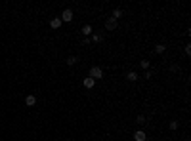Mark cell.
<instances>
[{
	"label": "cell",
	"instance_id": "6da1fadb",
	"mask_svg": "<svg viewBox=\"0 0 191 141\" xmlns=\"http://www.w3.org/2000/svg\"><path fill=\"white\" fill-rule=\"evenodd\" d=\"M90 78H94V80H99V78H103V69L101 67H92L88 72Z\"/></svg>",
	"mask_w": 191,
	"mask_h": 141
},
{
	"label": "cell",
	"instance_id": "7a4b0ae2",
	"mask_svg": "<svg viewBox=\"0 0 191 141\" xmlns=\"http://www.w3.org/2000/svg\"><path fill=\"white\" fill-rule=\"evenodd\" d=\"M61 21H65V23H69V21H73V10H63V13H61V17H59Z\"/></svg>",
	"mask_w": 191,
	"mask_h": 141
},
{
	"label": "cell",
	"instance_id": "3957f363",
	"mask_svg": "<svg viewBox=\"0 0 191 141\" xmlns=\"http://www.w3.org/2000/svg\"><path fill=\"white\" fill-rule=\"evenodd\" d=\"M105 29H107V31H115V29H117V19H115V17H107V19H105Z\"/></svg>",
	"mask_w": 191,
	"mask_h": 141
},
{
	"label": "cell",
	"instance_id": "277c9868",
	"mask_svg": "<svg viewBox=\"0 0 191 141\" xmlns=\"http://www.w3.org/2000/svg\"><path fill=\"white\" fill-rule=\"evenodd\" d=\"M82 84H84V88H86V90H92V88L96 86V80H94V78H90V76H86L82 80Z\"/></svg>",
	"mask_w": 191,
	"mask_h": 141
},
{
	"label": "cell",
	"instance_id": "5b68a950",
	"mask_svg": "<svg viewBox=\"0 0 191 141\" xmlns=\"http://www.w3.org/2000/svg\"><path fill=\"white\" fill-rule=\"evenodd\" d=\"M61 25H63V21L59 19V17H54V19L50 21V27H52V29H59Z\"/></svg>",
	"mask_w": 191,
	"mask_h": 141
},
{
	"label": "cell",
	"instance_id": "8992f818",
	"mask_svg": "<svg viewBox=\"0 0 191 141\" xmlns=\"http://www.w3.org/2000/svg\"><path fill=\"white\" fill-rule=\"evenodd\" d=\"M138 78H140V76H138V72H136V70H130V72L126 74V80H128V82H136Z\"/></svg>",
	"mask_w": 191,
	"mask_h": 141
},
{
	"label": "cell",
	"instance_id": "52a82bcc",
	"mask_svg": "<svg viewBox=\"0 0 191 141\" xmlns=\"http://www.w3.org/2000/svg\"><path fill=\"white\" fill-rule=\"evenodd\" d=\"M134 141H145V134L138 130V132H134Z\"/></svg>",
	"mask_w": 191,
	"mask_h": 141
},
{
	"label": "cell",
	"instance_id": "ba28073f",
	"mask_svg": "<svg viewBox=\"0 0 191 141\" xmlns=\"http://www.w3.org/2000/svg\"><path fill=\"white\" fill-rule=\"evenodd\" d=\"M82 32H84V34H86V38H88L90 34L94 32V29H92V25H84V27H82Z\"/></svg>",
	"mask_w": 191,
	"mask_h": 141
},
{
	"label": "cell",
	"instance_id": "9c48e42d",
	"mask_svg": "<svg viewBox=\"0 0 191 141\" xmlns=\"http://www.w3.org/2000/svg\"><path fill=\"white\" fill-rule=\"evenodd\" d=\"M25 103L29 105V107H32V105L36 103V97H34V96H27V97H25Z\"/></svg>",
	"mask_w": 191,
	"mask_h": 141
},
{
	"label": "cell",
	"instance_id": "30bf717a",
	"mask_svg": "<svg viewBox=\"0 0 191 141\" xmlns=\"http://www.w3.org/2000/svg\"><path fill=\"white\" fill-rule=\"evenodd\" d=\"M111 17H115V19L119 21V19L122 17V10H121V8H117V10H113V15H111Z\"/></svg>",
	"mask_w": 191,
	"mask_h": 141
},
{
	"label": "cell",
	"instance_id": "8fae6325",
	"mask_svg": "<svg viewBox=\"0 0 191 141\" xmlns=\"http://www.w3.org/2000/svg\"><path fill=\"white\" fill-rule=\"evenodd\" d=\"M164 50H166L164 44H157L155 46V51H157V53H164Z\"/></svg>",
	"mask_w": 191,
	"mask_h": 141
},
{
	"label": "cell",
	"instance_id": "7c38bea8",
	"mask_svg": "<svg viewBox=\"0 0 191 141\" xmlns=\"http://www.w3.org/2000/svg\"><path fill=\"white\" fill-rule=\"evenodd\" d=\"M140 67H141V69H145V70H149V61H147V59H141Z\"/></svg>",
	"mask_w": 191,
	"mask_h": 141
},
{
	"label": "cell",
	"instance_id": "4fadbf2b",
	"mask_svg": "<svg viewBox=\"0 0 191 141\" xmlns=\"http://www.w3.org/2000/svg\"><path fill=\"white\" fill-rule=\"evenodd\" d=\"M168 126H170V130H178V120H170V124H168Z\"/></svg>",
	"mask_w": 191,
	"mask_h": 141
},
{
	"label": "cell",
	"instance_id": "5bb4252c",
	"mask_svg": "<svg viewBox=\"0 0 191 141\" xmlns=\"http://www.w3.org/2000/svg\"><path fill=\"white\" fill-rule=\"evenodd\" d=\"M136 122H138V124H145V116H143V115H140L138 118H136Z\"/></svg>",
	"mask_w": 191,
	"mask_h": 141
},
{
	"label": "cell",
	"instance_id": "9a60e30c",
	"mask_svg": "<svg viewBox=\"0 0 191 141\" xmlns=\"http://www.w3.org/2000/svg\"><path fill=\"white\" fill-rule=\"evenodd\" d=\"M76 61H78V59H76L75 55H73V57H69V59H67V65H75Z\"/></svg>",
	"mask_w": 191,
	"mask_h": 141
},
{
	"label": "cell",
	"instance_id": "2e32d148",
	"mask_svg": "<svg viewBox=\"0 0 191 141\" xmlns=\"http://www.w3.org/2000/svg\"><path fill=\"white\" fill-rule=\"evenodd\" d=\"M184 50H185V53H187V55H191V44H185Z\"/></svg>",
	"mask_w": 191,
	"mask_h": 141
},
{
	"label": "cell",
	"instance_id": "e0dca14e",
	"mask_svg": "<svg viewBox=\"0 0 191 141\" xmlns=\"http://www.w3.org/2000/svg\"><path fill=\"white\" fill-rule=\"evenodd\" d=\"M92 40H94V42H99L101 36H99V34H92Z\"/></svg>",
	"mask_w": 191,
	"mask_h": 141
},
{
	"label": "cell",
	"instance_id": "ac0fdd59",
	"mask_svg": "<svg viewBox=\"0 0 191 141\" xmlns=\"http://www.w3.org/2000/svg\"><path fill=\"white\" fill-rule=\"evenodd\" d=\"M151 76H153V72H151V70H145V78H147V80H149Z\"/></svg>",
	"mask_w": 191,
	"mask_h": 141
},
{
	"label": "cell",
	"instance_id": "d6986e66",
	"mask_svg": "<svg viewBox=\"0 0 191 141\" xmlns=\"http://www.w3.org/2000/svg\"><path fill=\"white\" fill-rule=\"evenodd\" d=\"M182 141H187V139H182Z\"/></svg>",
	"mask_w": 191,
	"mask_h": 141
}]
</instances>
